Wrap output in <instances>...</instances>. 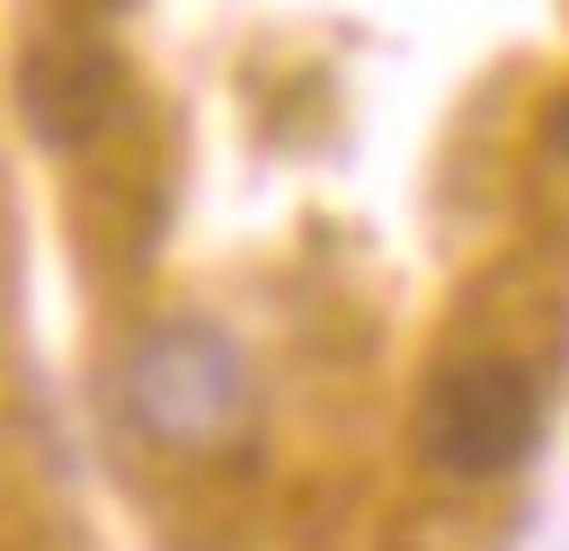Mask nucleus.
I'll list each match as a JSON object with an SVG mask.
<instances>
[{
  "label": "nucleus",
  "mask_w": 569,
  "mask_h": 551,
  "mask_svg": "<svg viewBox=\"0 0 569 551\" xmlns=\"http://www.w3.org/2000/svg\"><path fill=\"white\" fill-rule=\"evenodd\" d=\"M18 98H27V124L71 151L89 142L116 107H124V62L98 44V36H44L27 62H18Z\"/></svg>",
  "instance_id": "nucleus-3"
},
{
  "label": "nucleus",
  "mask_w": 569,
  "mask_h": 551,
  "mask_svg": "<svg viewBox=\"0 0 569 551\" xmlns=\"http://www.w3.org/2000/svg\"><path fill=\"white\" fill-rule=\"evenodd\" d=\"M551 151H569V98H560V116H551Z\"/></svg>",
  "instance_id": "nucleus-4"
},
{
  "label": "nucleus",
  "mask_w": 569,
  "mask_h": 551,
  "mask_svg": "<svg viewBox=\"0 0 569 551\" xmlns=\"http://www.w3.org/2000/svg\"><path fill=\"white\" fill-rule=\"evenodd\" d=\"M542 435V391L516 355H462L427 382L418 409V453L445 480H507Z\"/></svg>",
  "instance_id": "nucleus-2"
},
{
  "label": "nucleus",
  "mask_w": 569,
  "mask_h": 551,
  "mask_svg": "<svg viewBox=\"0 0 569 551\" xmlns=\"http://www.w3.org/2000/svg\"><path fill=\"white\" fill-rule=\"evenodd\" d=\"M124 418L151 444L204 453L249 427V364L213 320H160L124 364Z\"/></svg>",
  "instance_id": "nucleus-1"
}]
</instances>
